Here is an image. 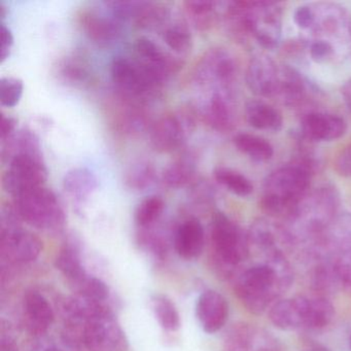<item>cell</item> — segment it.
<instances>
[{
    "mask_svg": "<svg viewBox=\"0 0 351 351\" xmlns=\"http://www.w3.org/2000/svg\"><path fill=\"white\" fill-rule=\"evenodd\" d=\"M315 163L310 156H300L273 170L263 184L261 205L271 217L289 219L310 190Z\"/></svg>",
    "mask_w": 351,
    "mask_h": 351,
    "instance_id": "obj_1",
    "label": "cell"
},
{
    "mask_svg": "<svg viewBox=\"0 0 351 351\" xmlns=\"http://www.w3.org/2000/svg\"><path fill=\"white\" fill-rule=\"evenodd\" d=\"M293 270L285 254L267 256L264 264L242 272L235 283L236 295L250 312L261 314L293 282Z\"/></svg>",
    "mask_w": 351,
    "mask_h": 351,
    "instance_id": "obj_2",
    "label": "cell"
},
{
    "mask_svg": "<svg viewBox=\"0 0 351 351\" xmlns=\"http://www.w3.org/2000/svg\"><path fill=\"white\" fill-rule=\"evenodd\" d=\"M225 18L230 30L238 38H252L267 50L280 44L282 10L270 1H231Z\"/></svg>",
    "mask_w": 351,
    "mask_h": 351,
    "instance_id": "obj_3",
    "label": "cell"
},
{
    "mask_svg": "<svg viewBox=\"0 0 351 351\" xmlns=\"http://www.w3.org/2000/svg\"><path fill=\"white\" fill-rule=\"evenodd\" d=\"M339 206L340 195L332 184L309 191L287 219V230L295 241L300 237L316 239L336 219Z\"/></svg>",
    "mask_w": 351,
    "mask_h": 351,
    "instance_id": "obj_4",
    "label": "cell"
},
{
    "mask_svg": "<svg viewBox=\"0 0 351 351\" xmlns=\"http://www.w3.org/2000/svg\"><path fill=\"white\" fill-rule=\"evenodd\" d=\"M13 205L22 221L36 229L55 231L64 226V209L50 189L40 186L14 197Z\"/></svg>",
    "mask_w": 351,
    "mask_h": 351,
    "instance_id": "obj_5",
    "label": "cell"
},
{
    "mask_svg": "<svg viewBox=\"0 0 351 351\" xmlns=\"http://www.w3.org/2000/svg\"><path fill=\"white\" fill-rule=\"evenodd\" d=\"M110 75L119 97L145 106L161 96L163 87L156 83L134 58L114 57Z\"/></svg>",
    "mask_w": 351,
    "mask_h": 351,
    "instance_id": "obj_6",
    "label": "cell"
},
{
    "mask_svg": "<svg viewBox=\"0 0 351 351\" xmlns=\"http://www.w3.org/2000/svg\"><path fill=\"white\" fill-rule=\"evenodd\" d=\"M238 65L233 55L223 48L210 49L197 63L195 81L213 91L235 92Z\"/></svg>",
    "mask_w": 351,
    "mask_h": 351,
    "instance_id": "obj_7",
    "label": "cell"
},
{
    "mask_svg": "<svg viewBox=\"0 0 351 351\" xmlns=\"http://www.w3.org/2000/svg\"><path fill=\"white\" fill-rule=\"evenodd\" d=\"M211 240L217 258L228 267H235L250 254V239L239 226L225 213H217L211 223Z\"/></svg>",
    "mask_w": 351,
    "mask_h": 351,
    "instance_id": "obj_8",
    "label": "cell"
},
{
    "mask_svg": "<svg viewBox=\"0 0 351 351\" xmlns=\"http://www.w3.org/2000/svg\"><path fill=\"white\" fill-rule=\"evenodd\" d=\"M195 122V112L191 108L164 114L149 129L152 147L160 153H170L180 149L194 129Z\"/></svg>",
    "mask_w": 351,
    "mask_h": 351,
    "instance_id": "obj_9",
    "label": "cell"
},
{
    "mask_svg": "<svg viewBox=\"0 0 351 351\" xmlns=\"http://www.w3.org/2000/svg\"><path fill=\"white\" fill-rule=\"evenodd\" d=\"M1 180L3 190L16 197L34 189L44 186L48 169L43 155H23L13 158L7 164Z\"/></svg>",
    "mask_w": 351,
    "mask_h": 351,
    "instance_id": "obj_10",
    "label": "cell"
},
{
    "mask_svg": "<svg viewBox=\"0 0 351 351\" xmlns=\"http://www.w3.org/2000/svg\"><path fill=\"white\" fill-rule=\"evenodd\" d=\"M133 48L134 60L162 87L182 66L178 59L166 52L151 38L145 36L137 38Z\"/></svg>",
    "mask_w": 351,
    "mask_h": 351,
    "instance_id": "obj_11",
    "label": "cell"
},
{
    "mask_svg": "<svg viewBox=\"0 0 351 351\" xmlns=\"http://www.w3.org/2000/svg\"><path fill=\"white\" fill-rule=\"evenodd\" d=\"M121 334L110 312L101 306L86 320L82 338L90 351H116L122 342Z\"/></svg>",
    "mask_w": 351,
    "mask_h": 351,
    "instance_id": "obj_12",
    "label": "cell"
},
{
    "mask_svg": "<svg viewBox=\"0 0 351 351\" xmlns=\"http://www.w3.org/2000/svg\"><path fill=\"white\" fill-rule=\"evenodd\" d=\"M1 252L11 262L25 264L36 260L43 250L40 238L19 226L1 228Z\"/></svg>",
    "mask_w": 351,
    "mask_h": 351,
    "instance_id": "obj_13",
    "label": "cell"
},
{
    "mask_svg": "<svg viewBox=\"0 0 351 351\" xmlns=\"http://www.w3.org/2000/svg\"><path fill=\"white\" fill-rule=\"evenodd\" d=\"M280 77L281 66H278L271 57L258 54L250 61L246 71V84L256 96L276 97Z\"/></svg>",
    "mask_w": 351,
    "mask_h": 351,
    "instance_id": "obj_14",
    "label": "cell"
},
{
    "mask_svg": "<svg viewBox=\"0 0 351 351\" xmlns=\"http://www.w3.org/2000/svg\"><path fill=\"white\" fill-rule=\"evenodd\" d=\"M311 298L297 297L277 302L269 311V319L282 330L309 328Z\"/></svg>",
    "mask_w": 351,
    "mask_h": 351,
    "instance_id": "obj_15",
    "label": "cell"
},
{
    "mask_svg": "<svg viewBox=\"0 0 351 351\" xmlns=\"http://www.w3.org/2000/svg\"><path fill=\"white\" fill-rule=\"evenodd\" d=\"M203 117L213 130L221 133L233 130L237 123L235 92H211L205 104Z\"/></svg>",
    "mask_w": 351,
    "mask_h": 351,
    "instance_id": "obj_16",
    "label": "cell"
},
{
    "mask_svg": "<svg viewBox=\"0 0 351 351\" xmlns=\"http://www.w3.org/2000/svg\"><path fill=\"white\" fill-rule=\"evenodd\" d=\"M344 119L328 112H312L303 117L301 135L308 141H332L341 138L346 133Z\"/></svg>",
    "mask_w": 351,
    "mask_h": 351,
    "instance_id": "obj_17",
    "label": "cell"
},
{
    "mask_svg": "<svg viewBox=\"0 0 351 351\" xmlns=\"http://www.w3.org/2000/svg\"><path fill=\"white\" fill-rule=\"evenodd\" d=\"M250 243L262 250L267 256L283 254V247L295 242L287 228L268 219H258L248 232Z\"/></svg>",
    "mask_w": 351,
    "mask_h": 351,
    "instance_id": "obj_18",
    "label": "cell"
},
{
    "mask_svg": "<svg viewBox=\"0 0 351 351\" xmlns=\"http://www.w3.org/2000/svg\"><path fill=\"white\" fill-rule=\"evenodd\" d=\"M196 315L203 330L213 334L219 332L227 322L229 304L217 291H204L197 301Z\"/></svg>",
    "mask_w": 351,
    "mask_h": 351,
    "instance_id": "obj_19",
    "label": "cell"
},
{
    "mask_svg": "<svg viewBox=\"0 0 351 351\" xmlns=\"http://www.w3.org/2000/svg\"><path fill=\"white\" fill-rule=\"evenodd\" d=\"M79 24L90 40L100 45L110 44L118 40L122 34L120 21L112 16L108 17L93 10L82 12Z\"/></svg>",
    "mask_w": 351,
    "mask_h": 351,
    "instance_id": "obj_20",
    "label": "cell"
},
{
    "mask_svg": "<svg viewBox=\"0 0 351 351\" xmlns=\"http://www.w3.org/2000/svg\"><path fill=\"white\" fill-rule=\"evenodd\" d=\"M204 244V229L198 219H186L176 230L174 247L182 258L186 260L198 258L202 254Z\"/></svg>",
    "mask_w": 351,
    "mask_h": 351,
    "instance_id": "obj_21",
    "label": "cell"
},
{
    "mask_svg": "<svg viewBox=\"0 0 351 351\" xmlns=\"http://www.w3.org/2000/svg\"><path fill=\"white\" fill-rule=\"evenodd\" d=\"M24 309L32 332L43 334L54 322V311L48 300L38 291H30L24 299Z\"/></svg>",
    "mask_w": 351,
    "mask_h": 351,
    "instance_id": "obj_22",
    "label": "cell"
},
{
    "mask_svg": "<svg viewBox=\"0 0 351 351\" xmlns=\"http://www.w3.org/2000/svg\"><path fill=\"white\" fill-rule=\"evenodd\" d=\"M114 125L124 133H138L149 124V116L145 106L134 104L124 98L119 97L116 104Z\"/></svg>",
    "mask_w": 351,
    "mask_h": 351,
    "instance_id": "obj_23",
    "label": "cell"
},
{
    "mask_svg": "<svg viewBox=\"0 0 351 351\" xmlns=\"http://www.w3.org/2000/svg\"><path fill=\"white\" fill-rule=\"evenodd\" d=\"M308 82L293 67L281 66L280 85L276 97L289 106H298L308 96Z\"/></svg>",
    "mask_w": 351,
    "mask_h": 351,
    "instance_id": "obj_24",
    "label": "cell"
},
{
    "mask_svg": "<svg viewBox=\"0 0 351 351\" xmlns=\"http://www.w3.org/2000/svg\"><path fill=\"white\" fill-rule=\"evenodd\" d=\"M314 24L311 32L319 36H334L346 27V15L344 10L336 5L319 3L313 5Z\"/></svg>",
    "mask_w": 351,
    "mask_h": 351,
    "instance_id": "obj_25",
    "label": "cell"
},
{
    "mask_svg": "<svg viewBox=\"0 0 351 351\" xmlns=\"http://www.w3.org/2000/svg\"><path fill=\"white\" fill-rule=\"evenodd\" d=\"M244 114L248 124L254 129L276 132L282 128L280 112L263 100H250L246 104Z\"/></svg>",
    "mask_w": 351,
    "mask_h": 351,
    "instance_id": "obj_26",
    "label": "cell"
},
{
    "mask_svg": "<svg viewBox=\"0 0 351 351\" xmlns=\"http://www.w3.org/2000/svg\"><path fill=\"white\" fill-rule=\"evenodd\" d=\"M23 155H43L40 138L28 129L16 131L9 139L3 141V163L8 164L13 158Z\"/></svg>",
    "mask_w": 351,
    "mask_h": 351,
    "instance_id": "obj_27",
    "label": "cell"
},
{
    "mask_svg": "<svg viewBox=\"0 0 351 351\" xmlns=\"http://www.w3.org/2000/svg\"><path fill=\"white\" fill-rule=\"evenodd\" d=\"M63 189L71 198L82 202L96 192L98 180L88 168H73L63 178Z\"/></svg>",
    "mask_w": 351,
    "mask_h": 351,
    "instance_id": "obj_28",
    "label": "cell"
},
{
    "mask_svg": "<svg viewBox=\"0 0 351 351\" xmlns=\"http://www.w3.org/2000/svg\"><path fill=\"white\" fill-rule=\"evenodd\" d=\"M196 172L194 159L191 156H184L164 170L162 180L168 188L182 189L194 182Z\"/></svg>",
    "mask_w": 351,
    "mask_h": 351,
    "instance_id": "obj_29",
    "label": "cell"
},
{
    "mask_svg": "<svg viewBox=\"0 0 351 351\" xmlns=\"http://www.w3.org/2000/svg\"><path fill=\"white\" fill-rule=\"evenodd\" d=\"M235 147L244 155L256 162H267L272 159L274 149L263 137L250 133H239L233 139Z\"/></svg>",
    "mask_w": 351,
    "mask_h": 351,
    "instance_id": "obj_30",
    "label": "cell"
},
{
    "mask_svg": "<svg viewBox=\"0 0 351 351\" xmlns=\"http://www.w3.org/2000/svg\"><path fill=\"white\" fill-rule=\"evenodd\" d=\"M217 5L219 3L206 0H188L184 3V11L189 20L199 30L209 29L215 24Z\"/></svg>",
    "mask_w": 351,
    "mask_h": 351,
    "instance_id": "obj_31",
    "label": "cell"
},
{
    "mask_svg": "<svg viewBox=\"0 0 351 351\" xmlns=\"http://www.w3.org/2000/svg\"><path fill=\"white\" fill-rule=\"evenodd\" d=\"M56 69L59 79L69 85H84L91 77L89 64L82 57H65L61 59Z\"/></svg>",
    "mask_w": 351,
    "mask_h": 351,
    "instance_id": "obj_32",
    "label": "cell"
},
{
    "mask_svg": "<svg viewBox=\"0 0 351 351\" xmlns=\"http://www.w3.org/2000/svg\"><path fill=\"white\" fill-rule=\"evenodd\" d=\"M169 18L170 9L167 5L143 1L133 23L141 29H163Z\"/></svg>",
    "mask_w": 351,
    "mask_h": 351,
    "instance_id": "obj_33",
    "label": "cell"
},
{
    "mask_svg": "<svg viewBox=\"0 0 351 351\" xmlns=\"http://www.w3.org/2000/svg\"><path fill=\"white\" fill-rule=\"evenodd\" d=\"M56 267L75 287H79L89 275L86 272L77 250L64 247L56 258Z\"/></svg>",
    "mask_w": 351,
    "mask_h": 351,
    "instance_id": "obj_34",
    "label": "cell"
},
{
    "mask_svg": "<svg viewBox=\"0 0 351 351\" xmlns=\"http://www.w3.org/2000/svg\"><path fill=\"white\" fill-rule=\"evenodd\" d=\"M162 38L165 44L178 54H186L193 47V38L186 23L182 21L168 22L162 29Z\"/></svg>",
    "mask_w": 351,
    "mask_h": 351,
    "instance_id": "obj_35",
    "label": "cell"
},
{
    "mask_svg": "<svg viewBox=\"0 0 351 351\" xmlns=\"http://www.w3.org/2000/svg\"><path fill=\"white\" fill-rule=\"evenodd\" d=\"M215 180L233 194L247 197L254 192V184L243 174L228 167H217L213 171Z\"/></svg>",
    "mask_w": 351,
    "mask_h": 351,
    "instance_id": "obj_36",
    "label": "cell"
},
{
    "mask_svg": "<svg viewBox=\"0 0 351 351\" xmlns=\"http://www.w3.org/2000/svg\"><path fill=\"white\" fill-rule=\"evenodd\" d=\"M256 328L246 324H237L229 330L223 351H254Z\"/></svg>",
    "mask_w": 351,
    "mask_h": 351,
    "instance_id": "obj_37",
    "label": "cell"
},
{
    "mask_svg": "<svg viewBox=\"0 0 351 351\" xmlns=\"http://www.w3.org/2000/svg\"><path fill=\"white\" fill-rule=\"evenodd\" d=\"M153 310L162 328L170 332L180 328V318L174 304L163 295H156L153 299Z\"/></svg>",
    "mask_w": 351,
    "mask_h": 351,
    "instance_id": "obj_38",
    "label": "cell"
},
{
    "mask_svg": "<svg viewBox=\"0 0 351 351\" xmlns=\"http://www.w3.org/2000/svg\"><path fill=\"white\" fill-rule=\"evenodd\" d=\"M164 208L165 203L161 197H147L137 206L135 211V221L139 227H151L161 217Z\"/></svg>",
    "mask_w": 351,
    "mask_h": 351,
    "instance_id": "obj_39",
    "label": "cell"
},
{
    "mask_svg": "<svg viewBox=\"0 0 351 351\" xmlns=\"http://www.w3.org/2000/svg\"><path fill=\"white\" fill-rule=\"evenodd\" d=\"M156 170L149 163L136 164L132 166L125 176V182L130 189L145 190L155 182Z\"/></svg>",
    "mask_w": 351,
    "mask_h": 351,
    "instance_id": "obj_40",
    "label": "cell"
},
{
    "mask_svg": "<svg viewBox=\"0 0 351 351\" xmlns=\"http://www.w3.org/2000/svg\"><path fill=\"white\" fill-rule=\"evenodd\" d=\"M24 84L20 79L5 77L0 80V102L5 108H14L23 95Z\"/></svg>",
    "mask_w": 351,
    "mask_h": 351,
    "instance_id": "obj_41",
    "label": "cell"
},
{
    "mask_svg": "<svg viewBox=\"0 0 351 351\" xmlns=\"http://www.w3.org/2000/svg\"><path fill=\"white\" fill-rule=\"evenodd\" d=\"M332 263L339 287L351 289V246L335 254Z\"/></svg>",
    "mask_w": 351,
    "mask_h": 351,
    "instance_id": "obj_42",
    "label": "cell"
},
{
    "mask_svg": "<svg viewBox=\"0 0 351 351\" xmlns=\"http://www.w3.org/2000/svg\"><path fill=\"white\" fill-rule=\"evenodd\" d=\"M77 289L82 298L96 303L104 301L108 297V287L104 281L95 277L88 276Z\"/></svg>",
    "mask_w": 351,
    "mask_h": 351,
    "instance_id": "obj_43",
    "label": "cell"
},
{
    "mask_svg": "<svg viewBox=\"0 0 351 351\" xmlns=\"http://www.w3.org/2000/svg\"><path fill=\"white\" fill-rule=\"evenodd\" d=\"M309 54L316 62H324L334 54V46L328 40L317 38L310 43Z\"/></svg>",
    "mask_w": 351,
    "mask_h": 351,
    "instance_id": "obj_44",
    "label": "cell"
},
{
    "mask_svg": "<svg viewBox=\"0 0 351 351\" xmlns=\"http://www.w3.org/2000/svg\"><path fill=\"white\" fill-rule=\"evenodd\" d=\"M313 5H301L293 13V21L298 27L303 30H310L314 24Z\"/></svg>",
    "mask_w": 351,
    "mask_h": 351,
    "instance_id": "obj_45",
    "label": "cell"
},
{
    "mask_svg": "<svg viewBox=\"0 0 351 351\" xmlns=\"http://www.w3.org/2000/svg\"><path fill=\"white\" fill-rule=\"evenodd\" d=\"M0 34H1V46H0V61L5 62V59L9 58L11 55L12 49L14 47V34L11 28L1 22L0 27Z\"/></svg>",
    "mask_w": 351,
    "mask_h": 351,
    "instance_id": "obj_46",
    "label": "cell"
},
{
    "mask_svg": "<svg viewBox=\"0 0 351 351\" xmlns=\"http://www.w3.org/2000/svg\"><path fill=\"white\" fill-rule=\"evenodd\" d=\"M336 170L341 176L351 178V143L339 154L336 159Z\"/></svg>",
    "mask_w": 351,
    "mask_h": 351,
    "instance_id": "obj_47",
    "label": "cell"
},
{
    "mask_svg": "<svg viewBox=\"0 0 351 351\" xmlns=\"http://www.w3.org/2000/svg\"><path fill=\"white\" fill-rule=\"evenodd\" d=\"M18 121L14 117L3 116L1 120V143L9 139L17 129Z\"/></svg>",
    "mask_w": 351,
    "mask_h": 351,
    "instance_id": "obj_48",
    "label": "cell"
},
{
    "mask_svg": "<svg viewBox=\"0 0 351 351\" xmlns=\"http://www.w3.org/2000/svg\"><path fill=\"white\" fill-rule=\"evenodd\" d=\"M341 94H342L345 106H346L347 108L351 112V79H349L348 81L344 84L342 90H341Z\"/></svg>",
    "mask_w": 351,
    "mask_h": 351,
    "instance_id": "obj_49",
    "label": "cell"
},
{
    "mask_svg": "<svg viewBox=\"0 0 351 351\" xmlns=\"http://www.w3.org/2000/svg\"><path fill=\"white\" fill-rule=\"evenodd\" d=\"M7 16V8L5 7L3 3L0 5V19L3 20Z\"/></svg>",
    "mask_w": 351,
    "mask_h": 351,
    "instance_id": "obj_50",
    "label": "cell"
},
{
    "mask_svg": "<svg viewBox=\"0 0 351 351\" xmlns=\"http://www.w3.org/2000/svg\"><path fill=\"white\" fill-rule=\"evenodd\" d=\"M304 351H330L328 349H326V347L322 346H312L310 348L306 349Z\"/></svg>",
    "mask_w": 351,
    "mask_h": 351,
    "instance_id": "obj_51",
    "label": "cell"
},
{
    "mask_svg": "<svg viewBox=\"0 0 351 351\" xmlns=\"http://www.w3.org/2000/svg\"><path fill=\"white\" fill-rule=\"evenodd\" d=\"M350 343H351V338H350Z\"/></svg>",
    "mask_w": 351,
    "mask_h": 351,
    "instance_id": "obj_52",
    "label": "cell"
}]
</instances>
